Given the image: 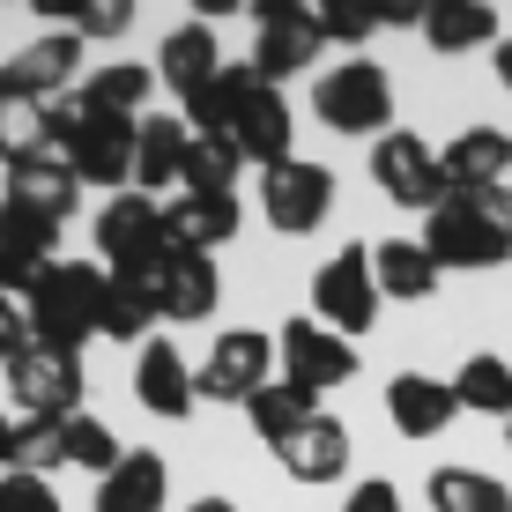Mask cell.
I'll return each mask as SVG.
<instances>
[{"instance_id": "obj_24", "label": "cell", "mask_w": 512, "mask_h": 512, "mask_svg": "<svg viewBox=\"0 0 512 512\" xmlns=\"http://www.w3.org/2000/svg\"><path fill=\"white\" fill-rule=\"evenodd\" d=\"M8 201L38 208V216H52V223H67V216H75V201H82V179H75L67 156H38V164H15L8 171Z\"/></svg>"}, {"instance_id": "obj_22", "label": "cell", "mask_w": 512, "mask_h": 512, "mask_svg": "<svg viewBox=\"0 0 512 512\" xmlns=\"http://www.w3.org/2000/svg\"><path fill=\"white\" fill-rule=\"evenodd\" d=\"M134 401L149 416H193V372L171 342H141L134 357Z\"/></svg>"}, {"instance_id": "obj_19", "label": "cell", "mask_w": 512, "mask_h": 512, "mask_svg": "<svg viewBox=\"0 0 512 512\" xmlns=\"http://www.w3.org/2000/svg\"><path fill=\"white\" fill-rule=\"evenodd\" d=\"M223 297V275L208 253H171L164 268H156V312L164 320H208Z\"/></svg>"}, {"instance_id": "obj_45", "label": "cell", "mask_w": 512, "mask_h": 512, "mask_svg": "<svg viewBox=\"0 0 512 512\" xmlns=\"http://www.w3.org/2000/svg\"><path fill=\"white\" fill-rule=\"evenodd\" d=\"M186 512H238V505H231V498H193Z\"/></svg>"}, {"instance_id": "obj_15", "label": "cell", "mask_w": 512, "mask_h": 512, "mask_svg": "<svg viewBox=\"0 0 512 512\" xmlns=\"http://www.w3.org/2000/svg\"><path fill=\"white\" fill-rule=\"evenodd\" d=\"M238 223H245L238 193H179V201L164 208V260L171 253H208L216 260V245L238 238Z\"/></svg>"}, {"instance_id": "obj_3", "label": "cell", "mask_w": 512, "mask_h": 512, "mask_svg": "<svg viewBox=\"0 0 512 512\" xmlns=\"http://www.w3.org/2000/svg\"><path fill=\"white\" fill-rule=\"evenodd\" d=\"M312 112L334 134H386L394 127V82H386L379 60H334L320 82H312Z\"/></svg>"}, {"instance_id": "obj_11", "label": "cell", "mask_w": 512, "mask_h": 512, "mask_svg": "<svg viewBox=\"0 0 512 512\" xmlns=\"http://www.w3.org/2000/svg\"><path fill=\"white\" fill-rule=\"evenodd\" d=\"M260 208H268V223H275V231H290V238L320 231L327 208H334V171L290 156V164H275L268 179H260Z\"/></svg>"}, {"instance_id": "obj_32", "label": "cell", "mask_w": 512, "mask_h": 512, "mask_svg": "<svg viewBox=\"0 0 512 512\" xmlns=\"http://www.w3.org/2000/svg\"><path fill=\"white\" fill-rule=\"evenodd\" d=\"M238 171H245V156H238L231 134H193L179 186H186V193H238Z\"/></svg>"}, {"instance_id": "obj_46", "label": "cell", "mask_w": 512, "mask_h": 512, "mask_svg": "<svg viewBox=\"0 0 512 512\" xmlns=\"http://www.w3.org/2000/svg\"><path fill=\"white\" fill-rule=\"evenodd\" d=\"M505 446H512V409H505Z\"/></svg>"}, {"instance_id": "obj_2", "label": "cell", "mask_w": 512, "mask_h": 512, "mask_svg": "<svg viewBox=\"0 0 512 512\" xmlns=\"http://www.w3.org/2000/svg\"><path fill=\"white\" fill-rule=\"evenodd\" d=\"M97 297H104V275L90 268V260H52V268L23 290L30 342H38V349H60V357H75V349L97 334Z\"/></svg>"}, {"instance_id": "obj_1", "label": "cell", "mask_w": 512, "mask_h": 512, "mask_svg": "<svg viewBox=\"0 0 512 512\" xmlns=\"http://www.w3.org/2000/svg\"><path fill=\"white\" fill-rule=\"evenodd\" d=\"M423 253L446 268H505L512 260V186L490 193H453L446 208H431L423 223Z\"/></svg>"}, {"instance_id": "obj_38", "label": "cell", "mask_w": 512, "mask_h": 512, "mask_svg": "<svg viewBox=\"0 0 512 512\" xmlns=\"http://www.w3.org/2000/svg\"><path fill=\"white\" fill-rule=\"evenodd\" d=\"M67 468H90L97 483L119 468V438L104 431L97 416H67Z\"/></svg>"}, {"instance_id": "obj_23", "label": "cell", "mask_w": 512, "mask_h": 512, "mask_svg": "<svg viewBox=\"0 0 512 512\" xmlns=\"http://www.w3.org/2000/svg\"><path fill=\"white\" fill-rule=\"evenodd\" d=\"M186 149H193L186 119H141V134H134V193L156 201V186H171L186 171Z\"/></svg>"}, {"instance_id": "obj_35", "label": "cell", "mask_w": 512, "mask_h": 512, "mask_svg": "<svg viewBox=\"0 0 512 512\" xmlns=\"http://www.w3.org/2000/svg\"><path fill=\"white\" fill-rule=\"evenodd\" d=\"M67 468V423H52V416H23L15 423V461H8V475H60Z\"/></svg>"}, {"instance_id": "obj_16", "label": "cell", "mask_w": 512, "mask_h": 512, "mask_svg": "<svg viewBox=\"0 0 512 512\" xmlns=\"http://www.w3.org/2000/svg\"><path fill=\"white\" fill-rule=\"evenodd\" d=\"M438 171H446L453 193L512 186V134H498V127H461L446 149H438Z\"/></svg>"}, {"instance_id": "obj_41", "label": "cell", "mask_w": 512, "mask_h": 512, "mask_svg": "<svg viewBox=\"0 0 512 512\" xmlns=\"http://www.w3.org/2000/svg\"><path fill=\"white\" fill-rule=\"evenodd\" d=\"M23 349H30V320H23V305H15V297H0V372H8Z\"/></svg>"}, {"instance_id": "obj_13", "label": "cell", "mask_w": 512, "mask_h": 512, "mask_svg": "<svg viewBox=\"0 0 512 512\" xmlns=\"http://www.w3.org/2000/svg\"><path fill=\"white\" fill-rule=\"evenodd\" d=\"M82 75V38L75 30H52V38L23 45L8 67H0V97H23V104H52L67 97V82Z\"/></svg>"}, {"instance_id": "obj_30", "label": "cell", "mask_w": 512, "mask_h": 512, "mask_svg": "<svg viewBox=\"0 0 512 512\" xmlns=\"http://www.w3.org/2000/svg\"><path fill=\"white\" fill-rule=\"evenodd\" d=\"M149 320H156V282H119V275H104L97 334H112V342H141Z\"/></svg>"}, {"instance_id": "obj_25", "label": "cell", "mask_w": 512, "mask_h": 512, "mask_svg": "<svg viewBox=\"0 0 512 512\" xmlns=\"http://www.w3.org/2000/svg\"><path fill=\"white\" fill-rule=\"evenodd\" d=\"M260 90V75H253V60H223V75L208 82V90H193L186 97V127L193 134H231L238 127V112H245V97Z\"/></svg>"}, {"instance_id": "obj_43", "label": "cell", "mask_w": 512, "mask_h": 512, "mask_svg": "<svg viewBox=\"0 0 512 512\" xmlns=\"http://www.w3.org/2000/svg\"><path fill=\"white\" fill-rule=\"evenodd\" d=\"M8 461H15V423L0 416V475H8Z\"/></svg>"}, {"instance_id": "obj_4", "label": "cell", "mask_w": 512, "mask_h": 512, "mask_svg": "<svg viewBox=\"0 0 512 512\" xmlns=\"http://www.w3.org/2000/svg\"><path fill=\"white\" fill-rule=\"evenodd\" d=\"M97 253H104V275L119 282H156L164 268V208L149 201V193H119V201H104L97 216Z\"/></svg>"}, {"instance_id": "obj_14", "label": "cell", "mask_w": 512, "mask_h": 512, "mask_svg": "<svg viewBox=\"0 0 512 512\" xmlns=\"http://www.w3.org/2000/svg\"><path fill=\"white\" fill-rule=\"evenodd\" d=\"M52 238H60L52 216H38L23 201H0V297H23L52 268Z\"/></svg>"}, {"instance_id": "obj_26", "label": "cell", "mask_w": 512, "mask_h": 512, "mask_svg": "<svg viewBox=\"0 0 512 512\" xmlns=\"http://www.w3.org/2000/svg\"><path fill=\"white\" fill-rule=\"evenodd\" d=\"M372 282L394 305H416V297L438 290V260L423 253V238H386V245H372Z\"/></svg>"}, {"instance_id": "obj_21", "label": "cell", "mask_w": 512, "mask_h": 512, "mask_svg": "<svg viewBox=\"0 0 512 512\" xmlns=\"http://www.w3.org/2000/svg\"><path fill=\"white\" fill-rule=\"evenodd\" d=\"M275 461L290 468L297 483H334V475H349V431L334 416H312L275 446Z\"/></svg>"}, {"instance_id": "obj_17", "label": "cell", "mask_w": 512, "mask_h": 512, "mask_svg": "<svg viewBox=\"0 0 512 512\" xmlns=\"http://www.w3.org/2000/svg\"><path fill=\"white\" fill-rule=\"evenodd\" d=\"M290 134H297V119H290V104H282V90H268L260 82L253 97H245V112H238V156L245 164H260V171H275V164H290Z\"/></svg>"}, {"instance_id": "obj_39", "label": "cell", "mask_w": 512, "mask_h": 512, "mask_svg": "<svg viewBox=\"0 0 512 512\" xmlns=\"http://www.w3.org/2000/svg\"><path fill=\"white\" fill-rule=\"evenodd\" d=\"M0 512H67V505L52 498V483H38V475H0Z\"/></svg>"}, {"instance_id": "obj_20", "label": "cell", "mask_w": 512, "mask_h": 512, "mask_svg": "<svg viewBox=\"0 0 512 512\" xmlns=\"http://www.w3.org/2000/svg\"><path fill=\"white\" fill-rule=\"evenodd\" d=\"M216 75H223V52H216V30H208V23H179L164 45H156V82H171L179 104L193 90H208Z\"/></svg>"}, {"instance_id": "obj_28", "label": "cell", "mask_w": 512, "mask_h": 512, "mask_svg": "<svg viewBox=\"0 0 512 512\" xmlns=\"http://www.w3.org/2000/svg\"><path fill=\"white\" fill-rule=\"evenodd\" d=\"M171 490V468L156 453H119V468L97 483V512H156Z\"/></svg>"}, {"instance_id": "obj_33", "label": "cell", "mask_w": 512, "mask_h": 512, "mask_svg": "<svg viewBox=\"0 0 512 512\" xmlns=\"http://www.w3.org/2000/svg\"><path fill=\"white\" fill-rule=\"evenodd\" d=\"M431 512H512L505 483L483 468H438L431 475Z\"/></svg>"}, {"instance_id": "obj_12", "label": "cell", "mask_w": 512, "mask_h": 512, "mask_svg": "<svg viewBox=\"0 0 512 512\" xmlns=\"http://www.w3.org/2000/svg\"><path fill=\"white\" fill-rule=\"evenodd\" d=\"M134 134H141V119L127 112H90L82 104V134H75V149H67V164H75V179L82 186H134Z\"/></svg>"}, {"instance_id": "obj_10", "label": "cell", "mask_w": 512, "mask_h": 512, "mask_svg": "<svg viewBox=\"0 0 512 512\" xmlns=\"http://www.w3.org/2000/svg\"><path fill=\"white\" fill-rule=\"evenodd\" d=\"M8 394H15L23 416H52V423L82 416V357H60V349L30 342L23 357L8 364Z\"/></svg>"}, {"instance_id": "obj_18", "label": "cell", "mask_w": 512, "mask_h": 512, "mask_svg": "<svg viewBox=\"0 0 512 512\" xmlns=\"http://www.w3.org/2000/svg\"><path fill=\"white\" fill-rule=\"evenodd\" d=\"M386 416H394L401 438H438L453 416H461V401H453V379H423V372L386 379Z\"/></svg>"}, {"instance_id": "obj_36", "label": "cell", "mask_w": 512, "mask_h": 512, "mask_svg": "<svg viewBox=\"0 0 512 512\" xmlns=\"http://www.w3.org/2000/svg\"><path fill=\"white\" fill-rule=\"evenodd\" d=\"M45 149V104H23V97H0V164H38Z\"/></svg>"}, {"instance_id": "obj_5", "label": "cell", "mask_w": 512, "mask_h": 512, "mask_svg": "<svg viewBox=\"0 0 512 512\" xmlns=\"http://www.w3.org/2000/svg\"><path fill=\"white\" fill-rule=\"evenodd\" d=\"M372 179H379V193L394 208H446L453 201V186H446V171H438V149L423 134H409V127H386L379 141H372Z\"/></svg>"}, {"instance_id": "obj_27", "label": "cell", "mask_w": 512, "mask_h": 512, "mask_svg": "<svg viewBox=\"0 0 512 512\" xmlns=\"http://www.w3.org/2000/svg\"><path fill=\"white\" fill-rule=\"evenodd\" d=\"M431 52H468V45H498V8L490 0H431L416 15Z\"/></svg>"}, {"instance_id": "obj_29", "label": "cell", "mask_w": 512, "mask_h": 512, "mask_svg": "<svg viewBox=\"0 0 512 512\" xmlns=\"http://www.w3.org/2000/svg\"><path fill=\"white\" fill-rule=\"evenodd\" d=\"M245 416H253L260 446H282V438H290L297 423H312V416H320V394H305V386H290V379H268L253 401H245Z\"/></svg>"}, {"instance_id": "obj_9", "label": "cell", "mask_w": 512, "mask_h": 512, "mask_svg": "<svg viewBox=\"0 0 512 512\" xmlns=\"http://www.w3.org/2000/svg\"><path fill=\"white\" fill-rule=\"evenodd\" d=\"M275 364H282V379H290V386L327 394V386L357 379V342H342V334L320 327V320H290L275 334Z\"/></svg>"}, {"instance_id": "obj_44", "label": "cell", "mask_w": 512, "mask_h": 512, "mask_svg": "<svg viewBox=\"0 0 512 512\" xmlns=\"http://www.w3.org/2000/svg\"><path fill=\"white\" fill-rule=\"evenodd\" d=\"M498 82L512 90V38H498Z\"/></svg>"}, {"instance_id": "obj_34", "label": "cell", "mask_w": 512, "mask_h": 512, "mask_svg": "<svg viewBox=\"0 0 512 512\" xmlns=\"http://www.w3.org/2000/svg\"><path fill=\"white\" fill-rule=\"evenodd\" d=\"M453 401H461L468 416H505L512 409V364L505 357H468L461 364V379H453Z\"/></svg>"}, {"instance_id": "obj_8", "label": "cell", "mask_w": 512, "mask_h": 512, "mask_svg": "<svg viewBox=\"0 0 512 512\" xmlns=\"http://www.w3.org/2000/svg\"><path fill=\"white\" fill-rule=\"evenodd\" d=\"M268 379H275V342L253 327H231V334H216V349L193 372V401H253Z\"/></svg>"}, {"instance_id": "obj_37", "label": "cell", "mask_w": 512, "mask_h": 512, "mask_svg": "<svg viewBox=\"0 0 512 512\" xmlns=\"http://www.w3.org/2000/svg\"><path fill=\"white\" fill-rule=\"evenodd\" d=\"M38 8L67 15V30H75V38H119V30H134V8H127V0H38Z\"/></svg>"}, {"instance_id": "obj_42", "label": "cell", "mask_w": 512, "mask_h": 512, "mask_svg": "<svg viewBox=\"0 0 512 512\" xmlns=\"http://www.w3.org/2000/svg\"><path fill=\"white\" fill-rule=\"evenodd\" d=\"M342 512H401V490L394 483H357L342 498Z\"/></svg>"}, {"instance_id": "obj_40", "label": "cell", "mask_w": 512, "mask_h": 512, "mask_svg": "<svg viewBox=\"0 0 512 512\" xmlns=\"http://www.w3.org/2000/svg\"><path fill=\"white\" fill-rule=\"evenodd\" d=\"M320 30H327V38H342V45H364L379 30V15L372 8H320Z\"/></svg>"}, {"instance_id": "obj_31", "label": "cell", "mask_w": 512, "mask_h": 512, "mask_svg": "<svg viewBox=\"0 0 512 512\" xmlns=\"http://www.w3.org/2000/svg\"><path fill=\"white\" fill-rule=\"evenodd\" d=\"M156 90V67H141V60H112V67H97L90 82L75 90V104H90V112H141V97Z\"/></svg>"}, {"instance_id": "obj_7", "label": "cell", "mask_w": 512, "mask_h": 512, "mask_svg": "<svg viewBox=\"0 0 512 512\" xmlns=\"http://www.w3.org/2000/svg\"><path fill=\"white\" fill-rule=\"evenodd\" d=\"M253 23H260V45H253V75L268 82H290L320 60L327 30H320V8H297V0H253Z\"/></svg>"}, {"instance_id": "obj_6", "label": "cell", "mask_w": 512, "mask_h": 512, "mask_svg": "<svg viewBox=\"0 0 512 512\" xmlns=\"http://www.w3.org/2000/svg\"><path fill=\"white\" fill-rule=\"evenodd\" d=\"M312 320L334 327L342 342L379 327V282H372V253L364 245H342L320 275H312Z\"/></svg>"}]
</instances>
